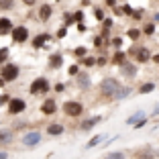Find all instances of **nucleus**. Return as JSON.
<instances>
[{
    "mask_svg": "<svg viewBox=\"0 0 159 159\" xmlns=\"http://www.w3.org/2000/svg\"><path fill=\"white\" fill-rule=\"evenodd\" d=\"M153 33H155V25L149 23V25L145 27V35H153Z\"/></svg>",
    "mask_w": 159,
    "mask_h": 159,
    "instance_id": "473e14b6",
    "label": "nucleus"
},
{
    "mask_svg": "<svg viewBox=\"0 0 159 159\" xmlns=\"http://www.w3.org/2000/svg\"><path fill=\"white\" fill-rule=\"evenodd\" d=\"M20 143H23L25 147H37L39 143H41V133H39V131H31V133H27V135H23Z\"/></svg>",
    "mask_w": 159,
    "mask_h": 159,
    "instance_id": "39448f33",
    "label": "nucleus"
},
{
    "mask_svg": "<svg viewBox=\"0 0 159 159\" xmlns=\"http://www.w3.org/2000/svg\"><path fill=\"white\" fill-rule=\"evenodd\" d=\"M51 14H53L51 4H43L41 8H39V19H41V20H49V19H51Z\"/></svg>",
    "mask_w": 159,
    "mask_h": 159,
    "instance_id": "4468645a",
    "label": "nucleus"
},
{
    "mask_svg": "<svg viewBox=\"0 0 159 159\" xmlns=\"http://www.w3.org/2000/svg\"><path fill=\"white\" fill-rule=\"evenodd\" d=\"M63 90H66V86H63V84H57V86H55V92H59V94H61Z\"/></svg>",
    "mask_w": 159,
    "mask_h": 159,
    "instance_id": "a19ab883",
    "label": "nucleus"
},
{
    "mask_svg": "<svg viewBox=\"0 0 159 159\" xmlns=\"http://www.w3.org/2000/svg\"><path fill=\"white\" fill-rule=\"evenodd\" d=\"M120 70H122V75H126V78H135V75H137V67L133 66V63H129V61L122 63Z\"/></svg>",
    "mask_w": 159,
    "mask_h": 159,
    "instance_id": "ddd939ff",
    "label": "nucleus"
},
{
    "mask_svg": "<svg viewBox=\"0 0 159 159\" xmlns=\"http://www.w3.org/2000/svg\"><path fill=\"white\" fill-rule=\"evenodd\" d=\"M12 4H14V0H0V8H2V10L12 8Z\"/></svg>",
    "mask_w": 159,
    "mask_h": 159,
    "instance_id": "bb28decb",
    "label": "nucleus"
},
{
    "mask_svg": "<svg viewBox=\"0 0 159 159\" xmlns=\"http://www.w3.org/2000/svg\"><path fill=\"white\" fill-rule=\"evenodd\" d=\"M129 94H131V88H120L116 92V96H114V100H122V98H126Z\"/></svg>",
    "mask_w": 159,
    "mask_h": 159,
    "instance_id": "b1692460",
    "label": "nucleus"
},
{
    "mask_svg": "<svg viewBox=\"0 0 159 159\" xmlns=\"http://www.w3.org/2000/svg\"><path fill=\"white\" fill-rule=\"evenodd\" d=\"M100 141H104V135H96L92 141H88V143H86V149H92V147L100 145Z\"/></svg>",
    "mask_w": 159,
    "mask_h": 159,
    "instance_id": "412c9836",
    "label": "nucleus"
},
{
    "mask_svg": "<svg viewBox=\"0 0 159 159\" xmlns=\"http://www.w3.org/2000/svg\"><path fill=\"white\" fill-rule=\"evenodd\" d=\"M96 59H98V57H88V55H86V57H82V59H80V63H82V66H96Z\"/></svg>",
    "mask_w": 159,
    "mask_h": 159,
    "instance_id": "5701e85b",
    "label": "nucleus"
},
{
    "mask_svg": "<svg viewBox=\"0 0 159 159\" xmlns=\"http://www.w3.org/2000/svg\"><path fill=\"white\" fill-rule=\"evenodd\" d=\"M37 0H23V4H27V6H33Z\"/></svg>",
    "mask_w": 159,
    "mask_h": 159,
    "instance_id": "37998d69",
    "label": "nucleus"
},
{
    "mask_svg": "<svg viewBox=\"0 0 159 159\" xmlns=\"http://www.w3.org/2000/svg\"><path fill=\"white\" fill-rule=\"evenodd\" d=\"M143 116H145V114H143V110H137V112L133 114V116H129V118H126V125H135V122H139Z\"/></svg>",
    "mask_w": 159,
    "mask_h": 159,
    "instance_id": "aec40b11",
    "label": "nucleus"
},
{
    "mask_svg": "<svg viewBox=\"0 0 159 159\" xmlns=\"http://www.w3.org/2000/svg\"><path fill=\"white\" fill-rule=\"evenodd\" d=\"M78 74H80V67L78 66H71L70 67V75H78Z\"/></svg>",
    "mask_w": 159,
    "mask_h": 159,
    "instance_id": "e433bc0d",
    "label": "nucleus"
},
{
    "mask_svg": "<svg viewBox=\"0 0 159 159\" xmlns=\"http://www.w3.org/2000/svg\"><path fill=\"white\" fill-rule=\"evenodd\" d=\"M106 4L108 6H114V4H116V0H106Z\"/></svg>",
    "mask_w": 159,
    "mask_h": 159,
    "instance_id": "49530a36",
    "label": "nucleus"
},
{
    "mask_svg": "<svg viewBox=\"0 0 159 159\" xmlns=\"http://www.w3.org/2000/svg\"><path fill=\"white\" fill-rule=\"evenodd\" d=\"M41 112L45 114V116H49V114H55L57 112V104H55V100H45V102L41 104Z\"/></svg>",
    "mask_w": 159,
    "mask_h": 159,
    "instance_id": "1a4fd4ad",
    "label": "nucleus"
},
{
    "mask_svg": "<svg viewBox=\"0 0 159 159\" xmlns=\"http://www.w3.org/2000/svg\"><path fill=\"white\" fill-rule=\"evenodd\" d=\"M0 75H2L6 82H14V80L20 75V67L16 66V63H6V66L2 67V71H0Z\"/></svg>",
    "mask_w": 159,
    "mask_h": 159,
    "instance_id": "7ed1b4c3",
    "label": "nucleus"
},
{
    "mask_svg": "<svg viewBox=\"0 0 159 159\" xmlns=\"http://www.w3.org/2000/svg\"><path fill=\"white\" fill-rule=\"evenodd\" d=\"M75 57H86V47H75Z\"/></svg>",
    "mask_w": 159,
    "mask_h": 159,
    "instance_id": "c85d7f7f",
    "label": "nucleus"
},
{
    "mask_svg": "<svg viewBox=\"0 0 159 159\" xmlns=\"http://www.w3.org/2000/svg\"><path fill=\"white\" fill-rule=\"evenodd\" d=\"M74 16H75V20H78V23H80V20L84 19V12H82V10H78V12H75Z\"/></svg>",
    "mask_w": 159,
    "mask_h": 159,
    "instance_id": "ea45409f",
    "label": "nucleus"
},
{
    "mask_svg": "<svg viewBox=\"0 0 159 159\" xmlns=\"http://www.w3.org/2000/svg\"><path fill=\"white\" fill-rule=\"evenodd\" d=\"M153 114H155V116H157V114H159V104H157V106H155V110H153Z\"/></svg>",
    "mask_w": 159,
    "mask_h": 159,
    "instance_id": "de8ad7c7",
    "label": "nucleus"
},
{
    "mask_svg": "<svg viewBox=\"0 0 159 159\" xmlns=\"http://www.w3.org/2000/svg\"><path fill=\"white\" fill-rule=\"evenodd\" d=\"M104 159H125V153L122 151H114V153H108Z\"/></svg>",
    "mask_w": 159,
    "mask_h": 159,
    "instance_id": "393cba45",
    "label": "nucleus"
},
{
    "mask_svg": "<svg viewBox=\"0 0 159 159\" xmlns=\"http://www.w3.org/2000/svg\"><path fill=\"white\" fill-rule=\"evenodd\" d=\"M153 90H155V84H153V82H147V84H143L139 88V92L141 94H149V92H153Z\"/></svg>",
    "mask_w": 159,
    "mask_h": 159,
    "instance_id": "4be33fe9",
    "label": "nucleus"
},
{
    "mask_svg": "<svg viewBox=\"0 0 159 159\" xmlns=\"http://www.w3.org/2000/svg\"><path fill=\"white\" fill-rule=\"evenodd\" d=\"M110 45H112V47H116V49H120V45H122V39H120V37H114L112 41H110Z\"/></svg>",
    "mask_w": 159,
    "mask_h": 159,
    "instance_id": "c756f323",
    "label": "nucleus"
},
{
    "mask_svg": "<svg viewBox=\"0 0 159 159\" xmlns=\"http://www.w3.org/2000/svg\"><path fill=\"white\" fill-rule=\"evenodd\" d=\"M12 131H8V129H0V145H8V143H12Z\"/></svg>",
    "mask_w": 159,
    "mask_h": 159,
    "instance_id": "dca6fc26",
    "label": "nucleus"
},
{
    "mask_svg": "<svg viewBox=\"0 0 159 159\" xmlns=\"http://www.w3.org/2000/svg\"><path fill=\"white\" fill-rule=\"evenodd\" d=\"M47 41H51V35H47V33H41V35H37V37L33 39V47H35V49H41V47L45 45Z\"/></svg>",
    "mask_w": 159,
    "mask_h": 159,
    "instance_id": "f8f14e48",
    "label": "nucleus"
},
{
    "mask_svg": "<svg viewBox=\"0 0 159 159\" xmlns=\"http://www.w3.org/2000/svg\"><path fill=\"white\" fill-rule=\"evenodd\" d=\"M66 35H67V25H66V27H61L59 31H57V37H59V39H63Z\"/></svg>",
    "mask_w": 159,
    "mask_h": 159,
    "instance_id": "72a5a7b5",
    "label": "nucleus"
},
{
    "mask_svg": "<svg viewBox=\"0 0 159 159\" xmlns=\"http://www.w3.org/2000/svg\"><path fill=\"white\" fill-rule=\"evenodd\" d=\"M102 120V116H92V118H86L82 125H80V129L82 131H90V129H94V126L98 125V122Z\"/></svg>",
    "mask_w": 159,
    "mask_h": 159,
    "instance_id": "9b49d317",
    "label": "nucleus"
},
{
    "mask_svg": "<svg viewBox=\"0 0 159 159\" xmlns=\"http://www.w3.org/2000/svg\"><path fill=\"white\" fill-rule=\"evenodd\" d=\"M0 159H8V153L6 151H0Z\"/></svg>",
    "mask_w": 159,
    "mask_h": 159,
    "instance_id": "c03bdc74",
    "label": "nucleus"
},
{
    "mask_svg": "<svg viewBox=\"0 0 159 159\" xmlns=\"http://www.w3.org/2000/svg\"><path fill=\"white\" fill-rule=\"evenodd\" d=\"M126 35H129L133 41H137V39L141 37V31H139V29H129V33H126Z\"/></svg>",
    "mask_w": 159,
    "mask_h": 159,
    "instance_id": "a878e982",
    "label": "nucleus"
},
{
    "mask_svg": "<svg viewBox=\"0 0 159 159\" xmlns=\"http://www.w3.org/2000/svg\"><path fill=\"white\" fill-rule=\"evenodd\" d=\"M0 104H4V96L2 94H0Z\"/></svg>",
    "mask_w": 159,
    "mask_h": 159,
    "instance_id": "09e8293b",
    "label": "nucleus"
},
{
    "mask_svg": "<svg viewBox=\"0 0 159 159\" xmlns=\"http://www.w3.org/2000/svg\"><path fill=\"white\" fill-rule=\"evenodd\" d=\"M57 2H61V0H57Z\"/></svg>",
    "mask_w": 159,
    "mask_h": 159,
    "instance_id": "8fccbe9b",
    "label": "nucleus"
},
{
    "mask_svg": "<svg viewBox=\"0 0 159 159\" xmlns=\"http://www.w3.org/2000/svg\"><path fill=\"white\" fill-rule=\"evenodd\" d=\"M145 122H147V116H143V118H141L139 122H135V125H133V126H135V129H141V126L145 125Z\"/></svg>",
    "mask_w": 159,
    "mask_h": 159,
    "instance_id": "c9c22d12",
    "label": "nucleus"
},
{
    "mask_svg": "<svg viewBox=\"0 0 159 159\" xmlns=\"http://www.w3.org/2000/svg\"><path fill=\"white\" fill-rule=\"evenodd\" d=\"M61 63H63V55H61V53H53V55L49 57V67H53V70H59Z\"/></svg>",
    "mask_w": 159,
    "mask_h": 159,
    "instance_id": "2eb2a0df",
    "label": "nucleus"
},
{
    "mask_svg": "<svg viewBox=\"0 0 159 159\" xmlns=\"http://www.w3.org/2000/svg\"><path fill=\"white\" fill-rule=\"evenodd\" d=\"M120 88L122 86L118 84L116 78H104L102 82H100V92H102V96H106V98H114Z\"/></svg>",
    "mask_w": 159,
    "mask_h": 159,
    "instance_id": "f257e3e1",
    "label": "nucleus"
},
{
    "mask_svg": "<svg viewBox=\"0 0 159 159\" xmlns=\"http://www.w3.org/2000/svg\"><path fill=\"white\" fill-rule=\"evenodd\" d=\"M122 12H125V14H131V16H133V12H135V10H133L129 4H125V6H122Z\"/></svg>",
    "mask_w": 159,
    "mask_h": 159,
    "instance_id": "f704fd0d",
    "label": "nucleus"
},
{
    "mask_svg": "<svg viewBox=\"0 0 159 159\" xmlns=\"http://www.w3.org/2000/svg\"><path fill=\"white\" fill-rule=\"evenodd\" d=\"M6 57H8V49H6V47H2V49H0V63H2Z\"/></svg>",
    "mask_w": 159,
    "mask_h": 159,
    "instance_id": "2f4dec72",
    "label": "nucleus"
},
{
    "mask_svg": "<svg viewBox=\"0 0 159 159\" xmlns=\"http://www.w3.org/2000/svg\"><path fill=\"white\" fill-rule=\"evenodd\" d=\"M63 112H66L67 116H80V114L84 112V104L78 102V100H67V102L63 104Z\"/></svg>",
    "mask_w": 159,
    "mask_h": 159,
    "instance_id": "20e7f679",
    "label": "nucleus"
},
{
    "mask_svg": "<svg viewBox=\"0 0 159 159\" xmlns=\"http://www.w3.org/2000/svg\"><path fill=\"white\" fill-rule=\"evenodd\" d=\"M133 55H135V59L139 61V63H147V61H151V53H149V49L147 47H133Z\"/></svg>",
    "mask_w": 159,
    "mask_h": 159,
    "instance_id": "0eeeda50",
    "label": "nucleus"
},
{
    "mask_svg": "<svg viewBox=\"0 0 159 159\" xmlns=\"http://www.w3.org/2000/svg\"><path fill=\"white\" fill-rule=\"evenodd\" d=\"M125 61H126V55L122 51H116V53H114V57H112V63H114V66H122Z\"/></svg>",
    "mask_w": 159,
    "mask_h": 159,
    "instance_id": "6ab92c4d",
    "label": "nucleus"
},
{
    "mask_svg": "<svg viewBox=\"0 0 159 159\" xmlns=\"http://www.w3.org/2000/svg\"><path fill=\"white\" fill-rule=\"evenodd\" d=\"M102 45H108V43H104V37H96L94 39V47H102Z\"/></svg>",
    "mask_w": 159,
    "mask_h": 159,
    "instance_id": "7c9ffc66",
    "label": "nucleus"
},
{
    "mask_svg": "<svg viewBox=\"0 0 159 159\" xmlns=\"http://www.w3.org/2000/svg\"><path fill=\"white\" fill-rule=\"evenodd\" d=\"M94 16H96V20H104V19H106L102 8H94Z\"/></svg>",
    "mask_w": 159,
    "mask_h": 159,
    "instance_id": "cd10ccee",
    "label": "nucleus"
},
{
    "mask_svg": "<svg viewBox=\"0 0 159 159\" xmlns=\"http://www.w3.org/2000/svg\"><path fill=\"white\" fill-rule=\"evenodd\" d=\"M29 92L33 94V96H43V94L49 92V82H47L45 78H37V80H33V84H31Z\"/></svg>",
    "mask_w": 159,
    "mask_h": 159,
    "instance_id": "f03ea898",
    "label": "nucleus"
},
{
    "mask_svg": "<svg viewBox=\"0 0 159 159\" xmlns=\"http://www.w3.org/2000/svg\"><path fill=\"white\" fill-rule=\"evenodd\" d=\"M12 20L10 19H4V16H2V19H0V37H2V35H8V33H12Z\"/></svg>",
    "mask_w": 159,
    "mask_h": 159,
    "instance_id": "9d476101",
    "label": "nucleus"
},
{
    "mask_svg": "<svg viewBox=\"0 0 159 159\" xmlns=\"http://www.w3.org/2000/svg\"><path fill=\"white\" fill-rule=\"evenodd\" d=\"M78 86L82 90H88L90 88V78L86 74H78Z\"/></svg>",
    "mask_w": 159,
    "mask_h": 159,
    "instance_id": "f3484780",
    "label": "nucleus"
},
{
    "mask_svg": "<svg viewBox=\"0 0 159 159\" xmlns=\"http://www.w3.org/2000/svg\"><path fill=\"white\" fill-rule=\"evenodd\" d=\"M10 35H12V41L14 43H25V41H27V37H29V29L27 27H14Z\"/></svg>",
    "mask_w": 159,
    "mask_h": 159,
    "instance_id": "6e6552de",
    "label": "nucleus"
},
{
    "mask_svg": "<svg viewBox=\"0 0 159 159\" xmlns=\"http://www.w3.org/2000/svg\"><path fill=\"white\" fill-rule=\"evenodd\" d=\"M96 66H106V57H98L96 59Z\"/></svg>",
    "mask_w": 159,
    "mask_h": 159,
    "instance_id": "4c0bfd02",
    "label": "nucleus"
},
{
    "mask_svg": "<svg viewBox=\"0 0 159 159\" xmlns=\"http://www.w3.org/2000/svg\"><path fill=\"white\" fill-rule=\"evenodd\" d=\"M151 61H153V63H159V53H157V55H153V57H151Z\"/></svg>",
    "mask_w": 159,
    "mask_h": 159,
    "instance_id": "a18cd8bd",
    "label": "nucleus"
},
{
    "mask_svg": "<svg viewBox=\"0 0 159 159\" xmlns=\"http://www.w3.org/2000/svg\"><path fill=\"white\" fill-rule=\"evenodd\" d=\"M47 133H49V135H61V133H63V126L59 125V122H53V125H49L47 126Z\"/></svg>",
    "mask_w": 159,
    "mask_h": 159,
    "instance_id": "a211bd4d",
    "label": "nucleus"
},
{
    "mask_svg": "<svg viewBox=\"0 0 159 159\" xmlns=\"http://www.w3.org/2000/svg\"><path fill=\"white\" fill-rule=\"evenodd\" d=\"M141 16H143V12H141V10H137V12H133V19H137V20H139Z\"/></svg>",
    "mask_w": 159,
    "mask_h": 159,
    "instance_id": "79ce46f5",
    "label": "nucleus"
},
{
    "mask_svg": "<svg viewBox=\"0 0 159 159\" xmlns=\"http://www.w3.org/2000/svg\"><path fill=\"white\" fill-rule=\"evenodd\" d=\"M25 108H27V102H25V100L10 98V102H8V112L10 114H20V112H25Z\"/></svg>",
    "mask_w": 159,
    "mask_h": 159,
    "instance_id": "423d86ee",
    "label": "nucleus"
},
{
    "mask_svg": "<svg viewBox=\"0 0 159 159\" xmlns=\"http://www.w3.org/2000/svg\"><path fill=\"white\" fill-rule=\"evenodd\" d=\"M75 27H78V31H80V33H84V31H86V25L82 23V20H80V23L75 25Z\"/></svg>",
    "mask_w": 159,
    "mask_h": 159,
    "instance_id": "58836bf2",
    "label": "nucleus"
}]
</instances>
